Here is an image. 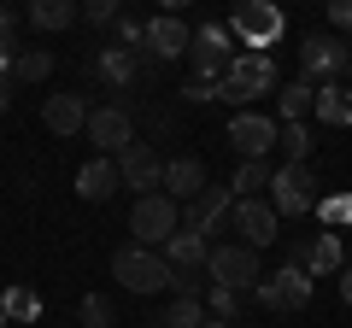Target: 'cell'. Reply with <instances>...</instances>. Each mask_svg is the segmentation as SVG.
<instances>
[{"label":"cell","mask_w":352,"mask_h":328,"mask_svg":"<svg viewBox=\"0 0 352 328\" xmlns=\"http://www.w3.org/2000/svg\"><path fill=\"white\" fill-rule=\"evenodd\" d=\"M112 281L118 288H129V293H164L176 281V270L164 264V253H153V246H118L112 253Z\"/></svg>","instance_id":"cell-1"},{"label":"cell","mask_w":352,"mask_h":328,"mask_svg":"<svg viewBox=\"0 0 352 328\" xmlns=\"http://www.w3.org/2000/svg\"><path fill=\"white\" fill-rule=\"evenodd\" d=\"M276 89H282V82H276V53H235V59H229V71H223V100L247 106V100L276 94Z\"/></svg>","instance_id":"cell-2"},{"label":"cell","mask_w":352,"mask_h":328,"mask_svg":"<svg viewBox=\"0 0 352 328\" xmlns=\"http://www.w3.org/2000/svg\"><path fill=\"white\" fill-rule=\"evenodd\" d=\"M206 276H212V288L252 293V288H258V253H252V246H241V240H212Z\"/></svg>","instance_id":"cell-3"},{"label":"cell","mask_w":352,"mask_h":328,"mask_svg":"<svg viewBox=\"0 0 352 328\" xmlns=\"http://www.w3.org/2000/svg\"><path fill=\"white\" fill-rule=\"evenodd\" d=\"M176 229H182V205H176L170 194H141L135 211H129V235H135V246H164Z\"/></svg>","instance_id":"cell-4"},{"label":"cell","mask_w":352,"mask_h":328,"mask_svg":"<svg viewBox=\"0 0 352 328\" xmlns=\"http://www.w3.org/2000/svg\"><path fill=\"white\" fill-rule=\"evenodd\" d=\"M270 205H276V217L317 211V176H311V164H282V170H270Z\"/></svg>","instance_id":"cell-5"},{"label":"cell","mask_w":352,"mask_h":328,"mask_svg":"<svg viewBox=\"0 0 352 328\" xmlns=\"http://www.w3.org/2000/svg\"><path fill=\"white\" fill-rule=\"evenodd\" d=\"M82 135L100 147V159H118L124 147H135V112H129L124 100L94 106V112H88V129H82Z\"/></svg>","instance_id":"cell-6"},{"label":"cell","mask_w":352,"mask_h":328,"mask_svg":"<svg viewBox=\"0 0 352 328\" xmlns=\"http://www.w3.org/2000/svg\"><path fill=\"white\" fill-rule=\"evenodd\" d=\"M229 30H235V41H247V53H270L282 41V12L264 6V0H252V6H241L229 18Z\"/></svg>","instance_id":"cell-7"},{"label":"cell","mask_w":352,"mask_h":328,"mask_svg":"<svg viewBox=\"0 0 352 328\" xmlns=\"http://www.w3.org/2000/svg\"><path fill=\"white\" fill-rule=\"evenodd\" d=\"M229 147L241 152V164H252V159H270V147H276V124L264 112H235L229 117Z\"/></svg>","instance_id":"cell-8"},{"label":"cell","mask_w":352,"mask_h":328,"mask_svg":"<svg viewBox=\"0 0 352 328\" xmlns=\"http://www.w3.org/2000/svg\"><path fill=\"white\" fill-rule=\"evenodd\" d=\"M118 176H124V188H135V200L164 188V159L153 152V141H135V147L118 152Z\"/></svg>","instance_id":"cell-9"},{"label":"cell","mask_w":352,"mask_h":328,"mask_svg":"<svg viewBox=\"0 0 352 328\" xmlns=\"http://www.w3.org/2000/svg\"><path fill=\"white\" fill-rule=\"evenodd\" d=\"M229 47H235V30H229V24H206V30H194L188 59H194V71H200V82H217V76L229 71Z\"/></svg>","instance_id":"cell-10"},{"label":"cell","mask_w":352,"mask_h":328,"mask_svg":"<svg viewBox=\"0 0 352 328\" xmlns=\"http://www.w3.org/2000/svg\"><path fill=\"white\" fill-rule=\"evenodd\" d=\"M252 293H258V299L270 305V311H305V305H311V276H305L300 264H282L276 276H270V281H258Z\"/></svg>","instance_id":"cell-11"},{"label":"cell","mask_w":352,"mask_h":328,"mask_svg":"<svg viewBox=\"0 0 352 328\" xmlns=\"http://www.w3.org/2000/svg\"><path fill=\"white\" fill-rule=\"evenodd\" d=\"M294 264H300L311 281H317V276H340V270H346V246H340L335 229H323V235H311V240L294 246Z\"/></svg>","instance_id":"cell-12"},{"label":"cell","mask_w":352,"mask_h":328,"mask_svg":"<svg viewBox=\"0 0 352 328\" xmlns=\"http://www.w3.org/2000/svg\"><path fill=\"white\" fill-rule=\"evenodd\" d=\"M235 229H241V246H252V253H258V246H270V240H276V229H282V217H276V205L270 200H235Z\"/></svg>","instance_id":"cell-13"},{"label":"cell","mask_w":352,"mask_h":328,"mask_svg":"<svg viewBox=\"0 0 352 328\" xmlns=\"http://www.w3.org/2000/svg\"><path fill=\"white\" fill-rule=\"evenodd\" d=\"M88 94L71 89V94H47V106H41V124H47V135H82L88 129Z\"/></svg>","instance_id":"cell-14"},{"label":"cell","mask_w":352,"mask_h":328,"mask_svg":"<svg viewBox=\"0 0 352 328\" xmlns=\"http://www.w3.org/2000/svg\"><path fill=\"white\" fill-rule=\"evenodd\" d=\"M206 188H212V182H206V164H200V159H188V152L164 159V188H159V194H170L176 205H194Z\"/></svg>","instance_id":"cell-15"},{"label":"cell","mask_w":352,"mask_h":328,"mask_svg":"<svg viewBox=\"0 0 352 328\" xmlns=\"http://www.w3.org/2000/svg\"><path fill=\"white\" fill-rule=\"evenodd\" d=\"M206 258H212V240H206L200 229H188V223L176 229L170 240H164V264H170L176 276H200V270H206Z\"/></svg>","instance_id":"cell-16"},{"label":"cell","mask_w":352,"mask_h":328,"mask_svg":"<svg viewBox=\"0 0 352 328\" xmlns=\"http://www.w3.org/2000/svg\"><path fill=\"white\" fill-rule=\"evenodd\" d=\"M300 65H305V76H335V71H346L352 65V53H346V41L340 36H305L300 41Z\"/></svg>","instance_id":"cell-17"},{"label":"cell","mask_w":352,"mask_h":328,"mask_svg":"<svg viewBox=\"0 0 352 328\" xmlns=\"http://www.w3.org/2000/svg\"><path fill=\"white\" fill-rule=\"evenodd\" d=\"M188 47H194V30L182 24L176 12H164V18L147 24V53H153V59H182Z\"/></svg>","instance_id":"cell-18"},{"label":"cell","mask_w":352,"mask_h":328,"mask_svg":"<svg viewBox=\"0 0 352 328\" xmlns=\"http://www.w3.org/2000/svg\"><path fill=\"white\" fill-rule=\"evenodd\" d=\"M223 211H235V188H206L194 205H182V223L200 229L206 240L217 235V223H223Z\"/></svg>","instance_id":"cell-19"},{"label":"cell","mask_w":352,"mask_h":328,"mask_svg":"<svg viewBox=\"0 0 352 328\" xmlns=\"http://www.w3.org/2000/svg\"><path fill=\"white\" fill-rule=\"evenodd\" d=\"M118 188H124V176H118V159H100V152H94V159H88L82 170H76V194H82L88 205L112 200Z\"/></svg>","instance_id":"cell-20"},{"label":"cell","mask_w":352,"mask_h":328,"mask_svg":"<svg viewBox=\"0 0 352 328\" xmlns=\"http://www.w3.org/2000/svg\"><path fill=\"white\" fill-rule=\"evenodd\" d=\"M153 65L147 59H135V53H124V47H106L100 59H94V76H100L106 89H129L135 76H147Z\"/></svg>","instance_id":"cell-21"},{"label":"cell","mask_w":352,"mask_h":328,"mask_svg":"<svg viewBox=\"0 0 352 328\" xmlns=\"http://www.w3.org/2000/svg\"><path fill=\"white\" fill-rule=\"evenodd\" d=\"M311 106H317L311 82H282V89H276V117H282V124H305Z\"/></svg>","instance_id":"cell-22"},{"label":"cell","mask_w":352,"mask_h":328,"mask_svg":"<svg viewBox=\"0 0 352 328\" xmlns=\"http://www.w3.org/2000/svg\"><path fill=\"white\" fill-rule=\"evenodd\" d=\"M317 117H323L329 129H346L352 124V89H335V82H323L317 89V106H311Z\"/></svg>","instance_id":"cell-23"},{"label":"cell","mask_w":352,"mask_h":328,"mask_svg":"<svg viewBox=\"0 0 352 328\" xmlns=\"http://www.w3.org/2000/svg\"><path fill=\"white\" fill-rule=\"evenodd\" d=\"M229 188H235L241 200H264V194H270V159H252V164H241Z\"/></svg>","instance_id":"cell-24"},{"label":"cell","mask_w":352,"mask_h":328,"mask_svg":"<svg viewBox=\"0 0 352 328\" xmlns=\"http://www.w3.org/2000/svg\"><path fill=\"white\" fill-rule=\"evenodd\" d=\"M24 18H30L36 30H71V24H76V6H71V0H36Z\"/></svg>","instance_id":"cell-25"},{"label":"cell","mask_w":352,"mask_h":328,"mask_svg":"<svg viewBox=\"0 0 352 328\" xmlns=\"http://www.w3.org/2000/svg\"><path fill=\"white\" fill-rule=\"evenodd\" d=\"M0 311H6V323H36L41 299H36V288H6L0 293Z\"/></svg>","instance_id":"cell-26"},{"label":"cell","mask_w":352,"mask_h":328,"mask_svg":"<svg viewBox=\"0 0 352 328\" xmlns=\"http://www.w3.org/2000/svg\"><path fill=\"white\" fill-rule=\"evenodd\" d=\"M206 323V299L200 293H176L170 311H164V328H200Z\"/></svg>","instance_id":"cell-27"},{"label":"cell","mask_w":352,"mask_h":328,"mask_svg":"<svg viewBox=\"0 0 352 328\" xmlns=\"http://www.w3.org/2000/svg\"><path fill=\"white\" fill-rule=\"evenodd\" d=\"M6 71H12V82H47L53 76V53H12V65H6Z\"/></svg>","instance_id":"cell-28"},{"label":"cell","mask_w":352,"mask_h":328,"mask_svg":"<svg viewBox=\"0 0 352 328\" xmlns=\"http://www.w3.org/2000/svg\"><path fill=\"white\" fill-rule=\"evenodd\" d=\"M276 147L288 152V164H305L311 159V129L305 124H276Z\"/></svg>","instance_id":"cell-29"},{"label":"cell","mask_w":352,"mask_h":328,"mask_svg":"<svg viewBox=\"0 0 352 328\" xmlns=\"http://www.w3.org/2000/svg\"><path fill=\"white\" fill-rule=\"evenodd\" d=\"M76 323H82V328H112L118 311H112V299H106V293H82V305H76Z\"/></svg>","instance_id":"cell-30"},{"label":"cell","mask_w":352,"mask_h":328,"mask_svg":"<svg viewBox=\"0 0 352 328\" xmlns=\"http://www.w3.org/2000/svg\"><path fill=\"white\" fill-rule=\"evenodd\" d=\"M317 217H323V223L340 235V229L352 223V194H340V200H317Z\"/></svg>","instance_id":"cell-31"},{"label":"cell","mask_w":352,"mask_h":328,"mask_svg":"<svg viewBox=\"0 0 352 328\" xmlns=\"http://www.w3.org/2000/svg\"><path fill=\"white\" fill-rule=\"evenodd\" d=\"M241 299H247V293H229V288H212V293H206V305L217 311V323H235V316H241Z\"/></svg>","instance_id":"cell-32"},{"label":"cell","mask_w":352,"mask_h":328,"mask_svg":"<svg viewBox=\"0 0 352 328\" xmlns=\"http://www.w3.org/2000/svg\"><path fill=\"white\" fill-rule=\"evenodd\" d=\"M182 100H194V106H212V100H223V82H200V76H194L188 89H182Z\"/></svg>","instance_id":"cell-33"},{"label":"cell","mask_w":352,"mask_h":328,"mask_svg":"<svg viewBox=\"0 0 352 328\" xmlns=\"http://www.w3.org/2000/svg\"><path fill=\"white\" fill-rule=\"evenodd\" d=\"M82 18H88V24H118V0H88Z\"/></svg>","instance_id":"cell-34"},{"label":"cell","mask_w":352,"mask_h":328,"mask_svg":"<svg viewBox=\"0 0 352 328\" xmlns=\"http://www.w3.org/2000/svg\"><path fill=\"white\" fill-rule=\"evenodd\" d=\"M329 24H335V30H352V0H335V6H329Z\"/></svg>","instance_id":"cell-35"},{"label":"cell","mask_w":352,"mask_h":328,"mask_svg":"<svg viewBox=\"0 0 352 328\" xmlns=\"http://www.w3.org/2000/svg\"><path fill=\"white\" fill-rule=\"evenodd\" d=\"M12 89H18V82H12V71H0V112L12 106Z\"/></svg>","instance_id":"cell-36"},{"label":"cell","mask_w":352,"mask_h":328,"mask_svg":"<svg viewBox=\"0 0 352 328\" xmlns=\"http://www.w3.org/2000/svg\"><path fill=\"white\" fill-rule=\"evenodd\" d=\"M340 299L352 305V258H346V270H340Z\"/></svg>","instance_id":"cell-37"},{"label":"cell","mask_w":352,"mask_h":328,"mask_svg":"<svg viewBox=\"0 0 352 328\" xmlns=\"http://www.w3.org/2000/svg\"><path fill=\"white\" fill-rule=\"evenodd\" d=\"M200 328H235V323H217V316H206V323Z\"/></svg>","instance_id":"cell-38"},{"label":"cell","mask_w":352,"mask_h":328,"mask_svg":"<svg viewBox=\"0 0 352 328\" xmlns=\"http://www.w3.org/2000/svg\"><path fill=\"white\" fill-rule=\"evenodd\" d=\"M0 328H12V323H6V311H0Z\"/></svg>","instance_id":"cell-39"},{"label":"cell","mask_w":352,"mask_h":328,"mask_svg":"<svg viewBox=\"0 0 352 328\" xmlns=\"http://www.w3.org/2000/svg\"><path fill=\"white\" fill-rule=\"evenodd\" d=\"M147 328H164V323H147Z\"/></svg>","instance_id":"cell-40"},{"label":"cell","mask_w":352,"mask_h":328,"mask_svg":"<svg viewBox=\"0 0 352 328\" xmlns=\"http://www.w3.org/2000/svg\"><path fill=\"white\" fill-rule=\"evenodd\" d=\"M346 71H352V65H346Z\"/></svg>","instance_id":"cell-41"}]
</instances>
